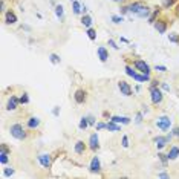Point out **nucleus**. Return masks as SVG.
<instances>
[{"label": "nucleus", "instance_id": "nucleus-1", "mask_svg": "<svg viewBox=\"0 0 179 179\" xmlns=\"http://www.w3.org/2000/svg\"><path fill=\"white\" fill-rule=\"evenodd\" d=\"M9 133L16 139H25L26 138V132L23 130V125L21 124H12L9 127Z\"/></svg>", "mask_w": 179, "mask_h": 179}, {"label": "nucleus", "instance_id": "nucleus-2", "mask_svg": "<svg viewBox=\"0 0 179 179\" xmlns=\"http://www.w3.org/2000/svg\"><path fill=\"white\" fill-rule=\"evenodd\" d=\"M150 98H152V103L153 104H161L162 103V90L158 86H152L150 87Z\"/></svg>", "mask_w": 179, "mask_h": 179}, {"label": "nucleus", "instance_id": "nucleus-3", "mask_svg": "<svg viewBox=\"0 0 179 179\" xmlns=\"http://www.w3.org/2000/svg\"><path fill=\"white\" fill-rule=\"evenodd\" d=\"M133 66H135L136 71H139L141 73H145V75H150V72H152L150 66H148L144 60H135V61H133Z\"/></svg>", "mask_w": 179, "mask_h": 179}, {"label": "nucleus", "instance_id": "nucleus-4", "mask_svg": "<svg viewBox=\"0 0 179 179\" xmlns=\"http://www.w3.org/2000/svg\"><path fill=\"white\" fill-rule=\"evenodd\" d=\"M156 125H158V129H161V130H168L170 129V125H172V120L168 118V116H161V118H158L156 120Z\"/></svg>", "mask_w": 179, "mask_h": 179}, {"label": "nucleus", "instance_id": "nucleus-5", "mask_svg": "<svg viewBox=\"0 0 179 179\" xmlns=\"http://www.w3.org/2000/svg\"><path fill=\"white\" fill-rule=\"evenodd\" d=\"M37 161L40 162V165L45 167V168H49L51 164H52V161H51V155H48V153H40V155L37 156Z\"/></svg>", "mask_w": 179, "mask_h": 179}, {"label": "nucleus", "instance_id": "nucleus-6", "mask_svg": "<svg viewBox=\"0 0 179 179\" xmlns=\"http://www.w3.org/2000/svg\"><path fill=\"white\" fill-rule=\"evenodd\" d=\"M170 139H172V135H168V136H156V138H155V145H156V148H158V150L164 148Z\"/></svg>", "mask_w": 179, "mask_h": 179}, {"label": "nucleus", "instance_id": "nucleus-7", "mask_svg": "<svg viewBox=\"0 0 179 179\" xmlns=\"http://www.w3.org/2000/svg\"><path fill=\"white\" fill-rule=\"evenodd\" d=\"M118 89L121 92V95H124V97H130V95H132V87H130V84L125 83V81H120V83H118Z\"/></svg>", "mask_w": 179, "mask_h": 179}, {"label": "nucleus", "instance_id": "nucleus-8", "mask_svg": "<svg viewBox=\"0 0 179 179\" xmlns=\"http://www.w3.org/2000/svg\"><path fill=\"white\" fill-rule=\"evenodd\" d=\"M89 170L92 172V173H100V172H101V162H100V159H98L97 156L92 158L90 165H89Z\"/></svg>", "mask_w": 179, "mask_h": 179}, {"label": "nucleus", "instance_id": "nucleus-9", "mask_svg": "<svg viewBox=\"0 0 179 179\" xmlns=\"http://www.w3.org/2000/svg\"><path fill=\"white\" fill-rule=\"evenodd\" d=\"M73 100H75L77 104H83V103L86 101V90L78 89L75 92V95H73Z\"/></svg>", "mask_w": 179, "mask_h": 179}, {"label": "nucleus", "instance_id": "nucleus-10", "mask_svg": "<svg viewBox=\"0 0 179 179\" xmlns=\"http://www.w3.org/2000/svg\"><path fill=\"white\" fill-rule=\"evenodd\" d=\"M89 147L92 150H98L100 148V138H98V135L97 133H92L89 138Z\"/></svg>", "mask_w": 179, "mask_h": 179}, {"label": "nucleus", "instance_id": "nucleus-11", "mask_svg": "<svg viewBox=\"0 0 179 179\" xmlns=\"http://www.w3.org/2000/svg\"><path fill=\"white\" fill-rule=\"evenodd\" d=\"M18 103H20V98H17L16 95H11V98L8 100V104H6V109L8 110H16L18 106Z\"/></svg>", "mask_w": 179, "mask_h": 179}, {"label": "nucleus", "instance_id": "nucleus-12", "mask_svg": "<svg viewBox=\"0 0 179 179\" xmlns=\"http://www.w3.org/2000/svg\"><path fill=\"white\" fill-rule=\"evenodd\" d=\"M5 23L6 25H16L17 23V16L12 12V11H8L5 14Z\"/></svg>", "mask_w": 179, "mask_h": 179}, {"label": "nucleus", "instance_id": "nucleus-13", "mask_svg": "<svg viewBox=\"0 0 179 179\" xmlns=\"http://www.w3.org/2000/svg\"><path fill=\"white\" fill-rule=\"evenodd\" d=\"M153 25H155V28H156V31L159 34H165V31H167V21L165 20H158Z\"/></svg>", "mask_w": 179, "mask_h": 179}, {"label": "nucleus", "instance_id": "nucleus-14", "mask_svg": "<svg viewBox=\"0 0 179 179\" xmlns=\"http://www.w3.org/2000/svg\"><path fill=\"white\" fill-rule=\"evenodd\" d=\"M97 52H98V57H100V60H101L103 63H106L109 60V52L104 46H100V48L97 49Z\"/></svg>", "mask_w": 179, "mask_h": 179}, {"label": "nucleus", "instance_id": "nucleus-15", "mask_svg": "<svg viewBox=\"0 0 179 179\" xmlns=\"http://www.w3.org/2000/svg\"><path fill=\"white\" fill-rule=\"evenodd\" d=\"M143 6H144V5H143V3H139V2L132 3V5H129V12H130V14H133V16H136Z\"/></svg>", "mask_w": 179, "mask_h": 179}, {"label": "nucleus", "instance_id": "nucleus-16", "mask_svg": "<svg viewBox=\"0 0 179 179\" xmlns=\"http://www.w3.org/2000/svg\"><path fill=\"white\" fill-rule=\"evenodd\" d=\"M26 125L29 127V129H37L38 125H40V118H37V116H31L28 121H26Z\"/></svg>", "mask_w": 179, "mask_h": 179}, {"label": "nucleus", "instance_id": "nucleus-17", "mask_svg": "<svg viewBox=\"0 0 179 179\" xmlns=\"http://www.w3.org/2000/svg\"><path fill=\"white\" fill-rule=\"evenodd\" d=\"M55 16L60 18V21L64 20V8H63V5H55Z\"/></svg>", "mask_w": 179, "mask_h": 179}, {"label": "nucleus", "instance_id": "nucleus-18", "mask_svg": "<svg viewBox=\"0 0 179 179\" xmlns=\"http://www.w3.org/2000/svg\"><path fill=\"white\" fill-rule=\"evenodd\" d=\"M112 121L113 123H118V124H130V118L127 116H112Z\"/></svg>", "mask_w": 179, "mask_h": 179}, {"label": "nucleus", "instance_id": "nucleus-19", "mask_svg": "<svg viewBox=\"0 0 179 179\" xmlns=\"http://www.w3.org/2000/svg\"><path fill=\"white\" fill-rule=\"evenodd\" d=\"M84 150H86V144L83 143V141H77L75 143V153L77 155H83Z\"/></svg>", "mask_w": 179, "mask_h": 179}, {"label": "nucleus", "instance_id": "nucleus-20", "mask_svg": "<svg viewBox=\"0 0 179 179\" xmlns=\"http://www.w3.org/2000/svg\"><path fill=\"white\" fill-rule=\"evenodd\" d=\"M136 17H139V18H148V17H150V9H148L147 6H143V8L139 9V12L136 14Z\"/></svg>", "mask_w": 179, "mask_h": 179}, {"label": "nucleus", "instance_id": "nucleus-21", "mask_svg": "<svg viewBox=\"0 0 179 179\" xmlns=\"http://www.w3.org/2000/svg\"><path fill=\"white\" fill-rule=\"evenodd\" d=\"M167 156H168V159H170V161H173V159H176V158H178V156H179V147H172Z\"/></svg>", "mask_w": 179, "mask_h": 179}, {"label": "nucleus", "instance_id": "nucleus-22", "mask_svg": "<svg viewBox=\"0 0 179 179\" xmlns=\"http://www.w3.org/2000/svg\"><path fill=\"white\" fill-rule=\"evenodd\" d=\"M106 129H107L109 132H120V130H121V127L118 125V123H113L112 120H110V121L107 123V125H106Z\"/></svg>", "mask_w": 179, "mask_h": 179}, {"label": "nucleus", "instance_id": "nucleus-23", "mask_svg": "<svg viewBox=\"0 0 179 179\" xmlns=\"http://www.w3.org/2000/svg\"><path fill=\"white\" fill-rule=\"evenodd\" d=\"M81 23H83V26H84V28H92V23H93V21H92V17H90V16L84 14L83 18H81Z\"/></svg>", "mask_w": 179, "mask_h": 179}, {"label": "nucleus", "instance_id": "nucleus-24", "mask_svg": "<svg viewBox=\"0 0 179 179\" xmlns=\"http://www.w3.org/2000/svg\"><path fill=\"white\" fill-rule=\"evenodd\" d=\"M89 120H87V116H83L81 118V121H80V124H78V127H80V130H86L87 127H89Z\"/></svg>", "mask_w": 179, "mask_h": 179}, {"label": "nucleus", "instance_id": "nucleus-25", "mask_svg": "<svg viewBox=\"0 0 179 179\" xmlns=\"http://www.w3.org/2000/svg\"><path fill=\"white\" fill-rule=\"evenodd\" d=\"M72 8H73V14H77V16L83 11V6H81L77 0H73V2H72Z\"/></svg>", "mask_w": 179, "mask_h": 179}, {"label": "nucleus", "instance_id": "nucleus-26", "mask_svg": "<svg viewBox=\"0 0 179 179\" xmlns=\"http://www.w3.org/2000/svg\"><path fill=\"white\" fill-rule=\"evenodd\" d=\"M158 16H159V9H155V11H153V12L150 14V17L147 18V20H148V23H150V25H153V23L156 21Z\"/></svg>", "mask_w": 179, "mask_h": 179}, {"label": "nucleus", "instance_id": "nucleus-27", "mask_svg": "<svg viewBox=\"0 0 179 179\" xmlns=\"http://www.w3.org/2000/svg\"><path fill=\"white\" fill-rule=\"evenodd\" d=\"M133 80H136V81H139V83H144V81H150V75H145V73L139 75V73H136V77H135Z\"/></svg>", "mask_w": 179, "mask_h": 179}, {"label": "nucleus", "instance_id": "nucleus-28", "mask_svg": "<svg viewBox=\"0 0 179 179\" xmlns=\"http://www.w3.org/2000/svg\"><path fill=\"white\" fill-rule=\"evenodd\" d=\"M86 34H87V37H89L90 40H97V31H95L93 28H87Z\"/></svg>", "mask_w": 179, "mask_h": 179}, {"label": "nucleus", "instance_id": "nucleus-29", "mask_svg": "<svg viewBox=\"0 0 179 179\" xmlns=\"http://www.w3.org/2000/svg\"><path fill=\"white\" fill-rule=\"evenodd\" d=\"M9 161V158H8V153H5V152H0V164L2 165H5V164H8Z\"/></svg>", "mask_w": 179, "mask_h": 179}, {"label": "nucleus", "instance_id": "nucleus-30", "mask_svg": "<svg viewBox=\"0 0 179 179\" xmlns=\"http://www.w3.org/2000/svg\"><path fill=\"white\" fill-rule=\"evenodd\" d=\"M125 73H127L129 77H132V78H135V77H136V71H133V68H132V66H125Z\"/></svg>", "mask_w": 179, "mask_h": 179}, {"label": "nucleus", "instance_id": "nucleus-31", "mask_svg": "<svg viewBox=\"0 0 179 179\" xmlns=\"http://www.w3.org/2000/svg\"><path fill=\"white\" fill-rule=\"evenodd\" d=\"M12 175H14V168H12V167H6V168L3 170V176L9 178V176H12Z\"/></svg>", "mask_w": 179, "mask_h": 179}, {"label": "nucleus", "instance_id": "nucleus-32", "mask_svg": "<svg viewBox=\"0 0 179 179\" xmlns=\"http://www.w3.org/2000/svg\"><path fill=\"white\" fill-rule=\"evenodd\" d=\"M158 158L161 159V162H162V165H164V167L167 165V162L170 161V159H168V156H167V155H164V153H158Z\"/></svg>", "mask_w": 179, "mask_h": 179}, {"label": "nucleus", "instance_id": "nucleus-33", "mask_svg": "<svg viewBox=\"0 0 179 179\" xmlns=\"http://www.w3.org/2000/svg\"><path fill=\"white\" fill-rule=\"evenodd\" d=\"M112 21L113 23H116V25H120V23H123L124 21V18H123V16H112Z\"/></svg>", "mask_w": 179, "mask_h": 179}, {"label": "nucleus", "instance_id": "nucleus-34", "mask_svg": "<svg viewBox=\"0 0 179 179\" xmlns=\"http://www.w3.org/2000/svg\"><path fill=\"white\" fill-rule=\"evenodd\" d=\"M29 103V97H28V93L25 92L21 97H20V104H28Z\"/></svg>", "mask_w": 179, "mask_h": 179}, {"label": "nucleus", "instance_id": "nucleus-35", "mask_svg": "<svg viewBox=\"0 0 179 179\" xmlns=\"http://www.w3.org/2000/svg\"><path fill=\"white\" fill-rule=\"evenodd\" d=\"M49 60H51V63H54V64H58V63H60V57L57 54H51L49 55Z\"/></svg>", "mask_w": 179, "mask_h": 179}, {"label": "nucleus", "instance_id": "nucleus-36", "mask_svg": "<svg viewBox=\"0 0 179 179\" xmlns=\"http://www.w3.org/2000/svg\"><path fill=\"white\" fill-rule=\"evenodd\" d=\"M168 40H170L172 43H179V35L178 34H170V35H168Z\"/></svg>", "mask_w": 179, "mask_h": 179}, {"label": "nucleus", "instance_id": "nucleus-37", "mask_svg": "<svg viewBox=\"0 0 179 179\" xmlns=\"http://www.w3.org/2000/svg\"><path fill=\"white\" fill-rule=\"evenodd\" d=\"M0 152H5V153H9L11 150H9V147H8L6 144L3 143V144H0Z\"/></svg>", "mask_w": 179, "mask_h": 179}, {"label": "nucleus", "instance_id": "nucleus-38", "mask_svg": "<svg viewBox=\"0 0 179 179\" xmlns=\"http://www.w3.org/2000/svg\"><path fill=\"white\" fill-rule=\"evenodd\" d=\"M121 145H123L124 148H127V147H129V138H127V135H124V136H123V141H121Z\"/></svg>", "mask_w": 179, "mask_h": 179}, {"label": "nucleus", "instance_id": "nucleus-39", "mask_svg": "<svg viewBox=\"0 0 179 179\" xmlns=\"http://www.w3.org/2000/svg\"><path fill=\"white\" fill-rule=\"evenodd\" d=\"M175 2H176V0H164V6H165V8H170V6L175 5Z\"/></svg>", "mask_w": 179, "mask_h": 179}, {"label": "nucleus", "instance_id": "nucleus-40", "mask_svg": "<svg viewBox=\"0 0 179 179\" xmlns=\"http://www.w3.org/2000/svg\"><path fill=\"white\" fill-rule=\"evenodd\" d=\"M120 14H121V16L129 14V6H121V8H120Z\"/></svg>", "mask_w": 179, "mask_h": 179}, {"label": "nucleus", "instance_id": "nucleus-41", "mask_svg": "<svg viewBox=\"0 0 179 179\" xmlns=\"http://www.w3.org/2000/svg\"><path fill=\"white\" fill-rule=\"evenodd\" d=\"M155 71H158V72H165V71H167V68H165V66H162V64H156V66H155Z\"/></svg>", "mask_w": 179, "mask_h": 179}, {"label": "nucleus", "instance_id": "nucleus-42", "mask_svg": "<svg viewBox=\"0 0 179 179\" xmlns=\"http://www.w3.org/2000/svg\"><path fill=\"white\" fill-rule=\"evenodd\" d=\"M109 46H112V48H113V49H120V46H116V43H115V41H113V40H112V38H110V40H109Z\"/></svg>", "mask_w": 179, "mask_h": 179}, {"label": "nucleus", "instance_id": "nucleus-43", "mask_svg": "<svg viewBox=\"0 0 179 179\" xmlns=\"http://www.w3.org/2000/svg\"><path fill=\"white\" fill-rule=\"evenodd\" d=\"M141 121H143V113H138V115H136V120H135V123H136V124H139Z\"/></svg>", "mask_w": 179, "mask_h": 179}, {"label": "nucleus", "instance_id": "nucleus-44", "mask_svg": "<svg viewBox=\"0 0 179 179\" xmlns=\"http://www.w3.org/2000/svg\"><path fill=\"white\" fill-rule=\"evenodd\" d=\"M106 125H107V124H104V123H98V124H97V130H101V129H106Z\"/></svg>", "mask_w": 179, "mask_h": 179}, {"label": "nucleus", "instance_id": "nucleus-45", "mask_svg": "<svg viewBox=\"0 0 179 179\" xmlns=\"http://www.w3.org/2000/svg\"><path fill=\"white\" fill-rule=\"evenodd\" d=\"M87 120H89V124H90V125L95 124V118H93L92 115H89V116H87Z\"/></svg>", "mask_w": 179, "mask_h": 179}, {"label": "nucleus", "instance_id": "nucleus-46", "mask_svg": "<svg viewBox=\"0 0 179 179\" xmlns=\"http://www.w3.org/2000/svg\"><path fill=\"white\" fill-rule=\"evenodd\" d=\"M173 135H175V136H179V127H175V129H173Z\"/></svg>", "mask_w": 179, "mask_h": 179}, {"label": "nucleus", "instance_id": "nucleus-47", "mask_svg": "<svg viewBox=\"0 0 179 179\" xmlns=\"http://www.w3.org/2000/svg\"><path fill=\"white\" fill-rule=\"evenodd\" d=\"M158 178H168V175H167L165 172H162V173H159V175H158Z\"/></svg>", "mask_w": 179, "mask_h": 179}, {"label": "nucleus", "instance_id": "nucleus-48", "mask_svg": "<svg viewBox=\"0 0 179 179\" xmlns=\"http://www.w3.org/2000/svg\"><path fill=\"white\" fill-rule=\"evenodd\" d=\"M161 87H162L164 90H170V87H168V84H165V83H162V84H161Z\"/></svg>", "mask_w": 179, "mask_h": 179}, {"label": "nucleus", "instance_id": "nucleus-49", "mask_svg": "<svg viewBox=\"0 0 179 179\" xmlns=\"http://www.w3.org/2000/svg\"><path fill=\"white\" fill-rule=\"evenodd\" d=\"M52 113H54L55 116H57V115H58V113H60V109H58V107H55L54 110H52Z\"/></svg>", "mask_w": 179, "mask_h": 179}, {"label": "nucleus", "instance_id": "nucleus-50", "mask_svg": "<svg viewBox=\"0 0 179 179\" xmlns=\"http://www.w3.org/2000/svg\"><path fill=\"white\" fill-rule=\"evenodd\" d=\"M0 8H2V9H0V11H2V12H3V11H5V2H3V0H2V3H0Z\"/></svg>", "mask_w": 179, "mask_h": 179}, {"label": "nucleus", "instance_id": "nucleus-51", "mask_svg": "<svg viewBox=\"0 0 179 179\" xmlns=\"http://www.w3.org/2000/svg\"><path fill=\"white\" fill-rule=\"evenodd\" d=\"M121 41H123V43H129V40H127V38H124V37H121Z\"/></svg>", "mask_w": 179, "mask_h": 179}, {"label": "nucleus", "instance_id": "nucleus-52", "mask_svg": "<svg viewBox=\"0 0 179 179\" xmlns=\"http://www.w3.org/2000/svg\"><path fill=\"white\" fill-rule=\"evenodd\" d=\"M113 2H115V3H124L125 0H113Z\"/></svg>", "mask_w": 179, "mask_h": 179}, {"label": "nucleus", "instance_id": "nucleus-53", "mask_svg": "<svg viewBox=\"0 0 179 179\" xmlns=\"http://www.w3.org/2000/svg\"><path fill=\"white\" fill-rule=\"evenodd\" d=\"M71 2H73V0H71Z\"/></svg>", "mask_w": 179, "mask_h": 179}]
</instances>
